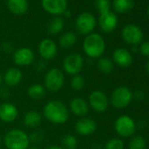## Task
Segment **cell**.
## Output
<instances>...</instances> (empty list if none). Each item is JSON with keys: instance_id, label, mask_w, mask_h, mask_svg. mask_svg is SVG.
<instances>
[{"instance_id": "obj_1", "label": "cell", "mask_w": 149, "mask_h": 149, "mask_svg": "<svg viewBox=\"0 0 149 149\" xmlns=\"http://www.w3.org/2000/svg\"><path fill=\"white\" fill-rule=\"evenodd\" d=\"M43 117L54 125H63L69 118V110L60 100L48 101L43 108Z\"/></svg>"}, {"instance_id": "obj_2", "label": "cell", "mask_w": 149, "mask_h": 149, "mask_svg": "<svg viewBox=\"0 0 149 149\" xmlns=\"http://www.w3.org/2000/svg\"><path fill=\"white\" fill-rule=\"evenodd\" d=\"M83 49L90 58L99 59L105 51V41L99 33H92L84 40Z\"/></svg>"}, {"instance_id": "obj_3", "label": "cell", "mask_w": 149, "mask_h": 149, "mask_svg": "<svg viewBox=\"0 0 149 149\" xmlns=\"http://www.w3.org/2000/svg\"><path fill=\"white\" fill-rule=\"evenodd\" d=\"M3 141L6 149H28L31 143L29 135L20 129L8 131Z\"/></svg>"}, {"instance_id": "obj_4", "label": "cell", "mask_w": 149, "mask_h": 149, "mask_svg": "<svg viewBox=\"0 0 149 149\" xmlns=\"http://www.w3.org/2000/svg\"><path fill=\"white\" fill-rule=\"evenodd\" d=\"M65 77L63 72L57 68H52L47 71L44 77V87L50 92L59 91L64 85Z\"/></svg>"}, {"instance_id": "obj_5", "label": "cell", "mask_w": 149, "mask_h": 149, "mask_svg": "<svg viewBox=\"0 0 149 149\" xmlns=\"http://www.w3.org/2000/svg\"><path fill=\"white\" fill-rule=\"evenodd\" d=\"M84 58L78 53L68 54L62 61V68L65 73L69 76H74L81 73L84 68Z\"/></svg>"}, {"instance_id": "obj_6", "label": "cell", "mask_w": 149, "mask_h": 149, "mask_svg": "<svg viewBox=\"0 0 149 149\" xmlns=\"http://www.w3.org/2000/svg\"><path fill=\"white\" fill-rule=\"evenodd\" d=\"M132 99V91L126 87H118L113 91L111 95L110 103L117 109H124L127 107Z\"/></svg>"}, {"instance_id": "obj_7", "label": "cell", "mask_w": 149, "mask_h": 149, "mask_svg": "<svg viewBox=\"0 0 149 149\" xmlns=\"http://www.w3.org/2000/svg\"><path fill=\"white\" fill-rule=\"evenodd\" d=\"M74 26L80 34L87 36L93 33L96 27V19L90 13H83L77 18Z\"/></svg>"}, {"instance_id": "obj_8", "label": "cell", "mask_w": 149, "mask_h": 149, "mask_svg": "<svg viewBox=\"0 0 149 149\" xmlns=\"http://www.w3.org/2000/svg\"><path fill=\"white\" fill-rule=\"evenodd\" d=\"M114 128L117 133L123 138H129L133 135L136 130L134 120L126 115L118 117L114 124Z\"/></svg>"}, {"instance_id": "obj_9", "label": "cell", "mask_w": 149, "mask_h": 149, "mask_svg": "<svg viewBox=\"0 0 149 149\" xmlns=\"http://www.w3.org/2000/svg\"><path fill=\"white\" fill-rule=\"evenodd\" d=\"M89 106L97 112H104L108 109L109 106V98L106 94L102 91L96 90L91 92L88 98Z\"/></svg>"}, {"instance_id": "obj_10", "label": "cell", "mask_w": 149, "mask_h": 149, "mask_svg": "<svg viewBox=\"0 0 149 149\" xmlns=\"http://www.w3.org/2000/svg\"><path fill=\"white\" fill-rule=\"evenodd\" d=\"M35 55L33 51L29 47H20L13 52V61L19 67H27L33 63Z\"/></svg>"}, {"instance_id": "obj_11", "label": "cell", "mask_w": 149, "mask_h": 149, "mask_svg": "<svg viewBox=\"0 0 149 149\" xmlns=\"http://www.w3.org/2000/svg\"><path fill=\"white\" fill-rule=\"evenodd\" d=\"M122 37L125 42L130 45L136 46L141 43L143 40V33L139 27L135 25H126L122 30Z\"/></svg>"}, {"instance_id": "obj_12", "label": "cell", "mask_w": 149, "mask_h": 149, "mask_svg": "<svg viewBox=\"0 0 149 149\" xmlns=\"http://www.w3.org/2000/svg\"><path fill=\"white\" fill-rule=\"evenodd\" d=\"M42 8L49 14L60 16L68 10L67 0H41Z\"/></svg>"}, {"instance_id": "obj_13", "label": "cell", "mask_w": 149, "mask_h": 149, "mask_svg": "<svg viewBox=\"0 0 149 149\" xmlns=\"http://www.w3.org/2000/svg\"><path fill=\"white\" fill-rule=\"evenodd\" d=\"M97 128V125L96 121L87 117L80 118L74 124L76 132L80 136H90L96 132Z\"/></svg>"}, {"instance_id": "obj_14", "label": "cell", "mask_w": 149, "mask_h": 149, "mask_svg": "<svg viewBox=\"0 0 149 149\" xmlns=\"http://www.w3.org/2000/svg\"><path fill=\"white\" fill-rule=\"evenodd\" d=\"M57 45L50 39H44L39 44V54L43 60L50 61L57 55Z\"/></svg>"}, {"instance_id": "obj_15", "label": "cell", "mask_w": 149, "mask_h": 149, "mask_svg": "<svg viewBox=\"0 0 149 149\" xmlns=\"http://www.w3.org/2000/svg\"><path fill=\"white\" fill-rule=\"evenodd\" d=\"M19 116L17 106L10 102H5L0 104V120L4 123H13Z\"/></svg>"}, {"instance_id": "obj_16", "label": "cell", "mask_w": 149, "mask_h": 149, "mask_svg": "<svg viewBox=\"0 0 149 149\" xmlns=\"http://www.w3.org/2000/svg\"><path fill=\"white\" fill-rule=\"evenodd\" d=\"M98 23L101 30L105 33H109L116 29L118 26V18L114 13L109 11L100 14Z\"/></svg>"}, {"instance_id": "obj_17", "label": "cell", "mask_w": 149, "mask_h": 149, "mask_svg": "<svg viewBox=\"0 0 149 149\" xmlns=\"http://www.w3.org/2000/svg\"><path fill=\"white\" fill-rule=\"evenodd\" d=\"M69 110L74 116L84 118L89 113L90 106L85 99L81 97H76L69 102Z\"/></svg>"}, {"instance_id": "obj_18", "label": "cell", "mask_w": 149, "mask_h": 149, "mask_svg": "<svg viewBox=\"0 0 149 149\" xmlns=\"http://www.w3.org/2000/svg\"><path fill=\"white\" fill-rule=\"evenodd\" d=\"M23 79L22 71L19 68L12 67L8 68L3 76V83L7 87L18 86Z\"/></svg>"}, {"instance_id": "obj_19", "label": "cell", "mask_w": 149, "mask_h": 149, "mask_svg": "<svg viewBox=\"0 0 149 149\" xmlns=\"http://www.w3.org/2000/svg\"><path fill=\"white\" fill-rule=\"evenodd\" d=\"M114 62L121 68H128L132 64L131 53L125 48H117L112 54Z\"/></svg>"}, {"instance_id": "obj_20", "label": "cell", "mask_w": 149, "mask_h": 149, "mask_svg": "<svg viewBox=\"0 0 149 149\" xmlns=\"http://www.w3.org/2000/svg\"><path fill=\"white\" fill-rule=\"evenodd\" d=\"M7 7L15 15H24L28 10L27 0H7Z\"/></svg>"}, {"instance_id": "obj_21", "label": "cell", "mask_w": 149, "mask_h": 149, "mask_svg": "<svg viewBox=\"0 0 149 149\" xmlns=\"http://www.w3.org/2000/svg\"><path fill=\"white\" fill-rule=\"evenodd\" d=\"M42 120V115L37 111H29L24 116V125L28 128L38 127Z\"/></svg>"}, {"instance_id": "obj_22", "label": "cell", "mask_w": 149, "mask_h": 149, "mask_svg": "<svg viewBox=\"0 0 149 149\" xmlns=\"http://www.w3.org/2000/svg\"><path fill=\"white\" fill-rule=\"evenodd\" d=\"M47 93V90L45 89L44 85L40 84H33L27 89V95L28 97L34 100L39 101L42 99Z\"/></svg>"}, {"instance_id": "obj_23", "label": "cell", "mask_w": 149, "mask_h": 149, "mask_svg": "<svg viewBox=\"0 0 149 149\" xmlns=\"http://www.w3.org/2000/svg\"><path fill=\"white\" fill-rule=\"evenodd\" d=\"M63 26H64L63 19L59 16H55L49 22L48 26H47V31L50 34L55 35V34L60 33L62 31Z\"/></svg>"}, {"instance_id": "obj_24", "label": "cell", "mask_w": 149, "mask_h": 149, "mask_svg": "<svg viewBox=\"0 0 149 149\" xmlns=\"http://www.w3.org/2000/svg\"><path fill=\"white\" fill-rule=\"evenodd\" d=\"M77 42V35L72 32H67L61 34L59 40V44L62 48H70Z\"/></svg>"}, {"instance_id": "obj_25", "label": "cell", "mask_w": 149, "mask_h": 149, "mask_svg": "<svg viewBox=\"0 0 149 149\" xmlns=\"http://www.w3.org/2000/svg\"><path fill=\"white\" fill-rule=\"evenodd\" d=\"M113 8L118 13H125L132 9L133 0H113Z\"/></svg>"}, {"instance_id": "obj_26", "label": "cell", "mask_w": 149, "mask_h": 149, "mask_svg": "<svg viewBox=\"0 0 149 149\" xmlns=\"http://www.w3.org/2000/svg\"><path fill=\"white\" fill-rule=\"evenodd\" d=\"M97 67L101 73L105 74H111L114 68L113 62L107 57H100L97 61Z\"/></svg>"}, {"instance_id": "obj_27", "label": "cell", "mask_w": 149, "mask_h": 149, "mask_svg": "<svg viewBox=\"0 0 149 149\" xmlns=\"http://www.w3.org/2000/svg\"><path fill=\"white\" fill-rule=\"evenodd\" d=\"M77 137L72 134H67L61 139V147L63 149H77Z\"/></svg>"}, {"instance_id": "obj_28", "label": "cell", "mask_w": 149, "mask_h": 149, "mask_svg": "<svg viewBox=\"0 0 149 149\" xmlns=\"http://www.w3.org/2000/svg\"><path fill=\"white\" fill-rule=\"evenodd\" d=\"M70 86L74 91H82L85 86V79L81 74H74L70 80Z\"/></svg>"}, {"instance_id": "obj_29", "label": "cell", "mask_w": 149, "mask_h": 149, "mask_svg": "<svg viewBox=\"0 0 149 149\" xmlns=\"http://www.w3.org/2000/svg\"><path fill=\"white\" fill-rule=\"evenodd\" d=\"M146 140L143 137L138 135L133 137L129 142L130 149H146Z\"/></svg>"}, {"instance_id": "obj_30", "label": "cell", "mask_w": 149, "mask_h": 149, "mask_svg": "<svg viewBox=\"0 0 149 149\" xmlns=\"http://www.w3.org/2000/svg\"><path fill=\"white\" fill-rule=\"evenodd\" d=\"M104 149H124V142L121 139L112 138L106 142Z\"/></svg>"}, {"instance_id": "obj_31", "label": "cell", "mask_w": 149, "mask_h": 149, "mask_svg": "<svg viewBox=\"0 0 149 149\" xmlns=\"http://www.w3.org/2000/svg\"><path fill=\"white\" fill-rule=\"evenodd\" d=\"M96 6L100 14L110 11V1L109 0H97Z\"/></svg>"}, {"instance_id": "obj_32", "label": "cell", "mask_w": 149, "mask_h": 149, "mask_svg": "<svg viewBox=\"0 0 149 149\" xmlns=\"http://www.w3.org/2000/svg\"><path fill=\"white\" fill-rule=\"evenodd\" d=\"M139 51H140V53H141L142 55L149 58V40L145 41V42H143L140 45Z\"/></svg>"}, {"instance_id": "obj_33", "label": "cell", "mask_w": 149, "mask_h": 149, "mask_svg": "<svg viewBox=\"0 0 149 149\" xmlns=\"http://www.w3.org/2000/svg\"><path fill=\"white\" fill-rule=\"evenodd\" d=\"M43 136L40 132H33L31 136H29V139H30V142H34V143H40V140L42 139Z\"/></svg>"}, {"instance_id": "obj_34", "label": "cell", "mask_w": 149, "mask_h": 149, "mask_svg": "<svg viewBox=\"0 0 149 149\" xmlns=\"http://www.w3.org/2000/svg\"><path fill=\"white\" fill-rule=\"evenodd\" d=\"M2 49H3L6 53H12L13 47V46H12L11 43H9V42H5V43H3V45H2Z\"/></svg>"}, {"instance_id": "obj_35", "label": "cell", "mask_w": 149, "mask_h": 149, "mask_svg": "<svg viewBox=\"0 0 149 149\" xmlns=\"http://www.w3.org/2000/svg\"><path fill=\"white\" fill-rule=\"evenodd\" d=\"M0 96L6 97L9 96V91H7L6 89H0Z\"/></svg>"}, {"instance_id": "obj_36", "label": "cell", "mask_w": 149, "mask_h": 149, "mask_svg": "<svg viewBox=\"0 0 149 149\" xmlns=\"http://www.w3.org/2000/svg\"><path fill=\"white\" fill-rule=\"evenodd\" d=\"M143 97H144V94H143L142 91H136V97L137 98H139V100H141L143 98Z\"/></svg>"}, {"instance_id": "obj_37", "label": "cell", "mask_w": 149, "mask_h": 149, "mask_svg": "<svg viewBox=\"0 0 149 149\" xmlns=\"http://www.w3.org/2000/svg\"><path fill=\"white\" fill-rule=\"evenodd\" d=\"M46 149H63L61 147V146H57V145H52V146H47Z\"/></svg>"}, {"instance_id": "obj_38", "label": "cell", "mask_w": 149, "mask_h": 149, "mask_svg": "<svg viewBox=\"0 0 149 149\" xmlns=\"http://www.w3.org/2000/svg\"><path fill=\"white\" fill-rule=\"evenodd\" d=\"M63 15H64V17H65V18H69V17L71 16V13H70V12H69V11H68V10H67V11L63 13Z\"/></svg>"}, {"instance_id": "obj_39", "label": "cell", "mask_w": 149, "mask_h": 149, "mask_svg": "<svg viewBox=\"0 0 149 149\" xmlns=\"http://www.w3.org/2000/svg\"><path fill=\"white\" fill-rule=\"evenodd\" d=\"M2 84H3V76L1 74V73H0V87H1Z\"/></svg>"}, {"instance_id": "obj_40", "label": "cell", "mask_w": 149, "mask_h": 149, "mask_svg": "<svg viewBox=\"0 0 149 149\" xmlns=\"http://www.w3.org/2000/svg\"><path fill=\"white\" fill-rule=\"evenodd\" d=\"M146 71H147V73L149 74V61H148V62L146 63Z\"/></svg>"}, {"instance_id": "obj_41", "label": "cell", "mask_w": 149, "mask_h": 149, "mask_svg": "<svg viewBox=\"0 0 149 149\" xmlns=\"http://www.w3.org/2000/svg\"><path fill=\"white\" fill-rule=\"evenodd\" d=\"M28 149H40V148L36 147V146H29V148H28Z\"/></svg>"}, {"instance_id": "obj_42", "label": "cell", "mask_w": 149, "mask_h": 149, "mask_svg": "<svg viewBox=\"0 0 149 149\" xmlns=\"http://www.w3.org/2000/svg\"><path fill=\"white\" fill-rule=\"evenodd\" d=\"M1 144H2V139L0 137V147H1Z\"/></svg>"}, {"instance_id": "obj_43", "label": "cell", "mask_w": 149, "mask_h": 149, "mask_svg": "<svg viewBox=\"0 0 149 149\" xmlns=\"http://www.w3.org/2000/svg\"><path fill=\"white\" fill-rule=\"evenodd\" d=\"M147 16H148V18H149V7H148V10H147Z\"/></svg>"}, {"instance_id": "obj_44", "label": "cell", "mask_w": 149, "mask_h": 149, "mask_svg": "<svg viewBox=\"0 0 149 149\" xmlns=\"http://www.w3.org/2000/svg\"><path fill=\"white\" fill-rule=\"evenodd\" d=\"M0 149H6V148H3V147H0Z\"/></svg>"}, {"instance_id": "obj_45", "label": "cell", "mask_w": 149, "mask_h": 149, "mask_svg": "<svg viewBox=\"0 0 149 149\" xmlns=\"http://www.w3.org/2000/svg\"><path fill=\"white\" fill-rule=\"evenodd\" d=\"M148 128H149V124H148Z\"/></svg>"}]
</instances>
